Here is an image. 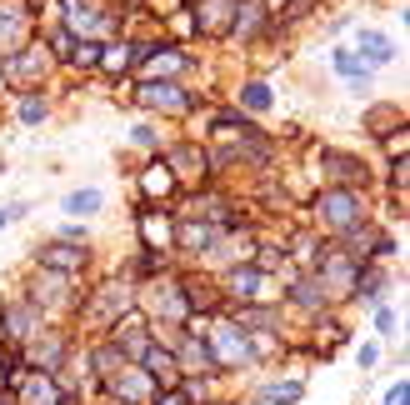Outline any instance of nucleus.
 Listing matches in <instances>:
<instances>
[{"label":"nucleus","instance_id":"f257e3e1","mask_svg":"<svg viewBox=\"0 0 410 405\" xmlns=\"http://www.w3.org/2000/svg\"><path fill=\"white\" fill-rule=\"evenodd\" d=\"M230 351H236V365H246V361H251V351H246V340H241L236 330H220V345H215L210 356H230Z\"/></svg>","mask_w":410,"mask_h":405},{"label":"nucleus","instance_id":"f03ea898","mask_svg":"<svg viewBox=\"0 0 410 405\" xmlns=\"http://www.w3.org/2000/svg\"><path fill=\"white\" fill-rule=\"evenodd\" d=\"M66 210H71V215H90V210H100V191H76V195L66 200Z\"/></svg>","mask_w":410,"mask_h":405},{"label":"nucleus","instance_id":"7ed1b4c3","mask_svg":"<svg viewBox=\"0 0 410 405\" xmlns=\"http://www.w3.org/2000/svg\"><path fill=\"white\" fill-rule=\"evenodd\" d=\"M265 400H275V405H296V400H301V380H285V385H270V390H265Z\"/></svg>","mask_w":410,"mask_h":405},{"label":"nucleus","instance_id":"20e7f679","mask_svg":"<svg viewBox=\"0 0 410 405\" xmlns=\"http://www.w3.org/2000/svg\"><path fill=\"white\" fill-rule=\"evenodd\" d=\"M140 95H145L150 105H186V100H181V90H170V85H145Z\"/></svg>","mask_w":410,"mask_h":405},{"label":"nucleus","instance_id":"39448f33","mask_svg":"<svg viewBox=\"0 0 410 405\" xmlns=\"http://www.w3.org/2000/svg\"><path fill=\"white\" fill-rule=\"evenodd\" d=\"M366 50H370V61H390V55H395L385 35H366Z\"/></svg>","mask_w":410,"mask_h":405},{"label":"nucleus","instance_id":"423d86ee","mask_svg":"<svg viewBox=\"0 0 410 405\" xmlns=\"http://www.w3.org/2000/svg\"><path fill=\"white\" fill-rule=\"evenodd\" d=\"M25 395H30V405H50V380L40 375V380H30L25 385Z\"/></svg>","mask_w":410,"mask_h":405},{"label":"nucleus","instance_id":"0eeeda50","mask_svg":"<svg viewBox=\"0 0 410 405\" xmlns=\"http://www.w3.org/2000/svg\"><path fill=\"white\" fill-rule=\"evenodd\" d=\"M45 265H80V250H45Z\"/></svg>","mask_w":410,"mask_h":405},{"label":"nucleus","instance_id":"6e6552de","mask_svg":"<svg viewBox=\"0 0 410 405\" xmlns=\"http://www.w3.org/2000/svg\"><path fill=\"white\" fill-rule=\"evenodd\" d=\"M165 186H170V170H145V191L150 195H160Z\"/></svg>","mask_w":410,"mask_h":405},{"label":"nucleus","instance_id":"1a4fd4ad","mask_svg":"<svg viewBox=\"0 0 410 405\" xmlns=\"http://www.w3.org/2000/svg\"><path fill=\"white\" fill-rule=\"evenodd\" d=\"M40 115H45V105H40V100H25V105H20V121H25V126H35Z\"/></svg>","mask_w":410,"mask_h":405},{"label":"nucleus","instance_id":"9d476101","mask_svg":"<svg viewBox=\"0 0 410 405\" xmlns=\"http://www.w3.org/2000/svg\"><path fill=\"white\" fill-rule=\"evenodd\" d=\"M405 395H410V385H405V380H395V385L385 390V405H405Z\"/></svg>","mask_w":410,"mask_h":405},{"label":"nucleus","instance_id":"9b49d317","mask_svg":"<svg viewBox=\"0 0 410 405\" xmlns=\"http://www.w3.org/2000/svg\"><path fill=\"white\" fill-rule=\"evenodd\" d=\"M246 100H251V105H265V100H270V90H265V85H251V90H246Z\"/></svg>","mask_w":410,"mask_h":405},{"label":"nucleus","instance_id":"f8f14e48","mask_svg":"<svg viewBox=\"0 0 410 405\" xmlns=\"http://www.w3.org/2000/svg\"><path fill=\"white\" fill-rule=\"evenodd\" d=\"M375 325H380V335H390V330H395V315H390V310H380V315H375Z\"/></svg>","mask_w":410,"mask_h":405},{"label":"nucleus","instance_id":"ddd939ff","mask_svg":"<svg viewBox=\"0 0 410 405\" xmlns=\"http://www.w3.org/2000/svg\"><path fill=\"white\" fill-rule=\"evenodd\" d=\"M165 405H186V395H170V400H165Z\"/></svg>","mask_w":410,"mask_h":405},{"label":"nucleus","instance_id":"4468645a","mask_svg":"<svg viewBox=\"0 0 410 405\" xmlns=\"http://www.w3.org/2000/svg\"><path fill=\"white\" fill-rule=\"evenodd\" d=\"M0 405H6V400H0Z\"/></svg>","mask_w":410,"mask_h":405}]
</instances>
